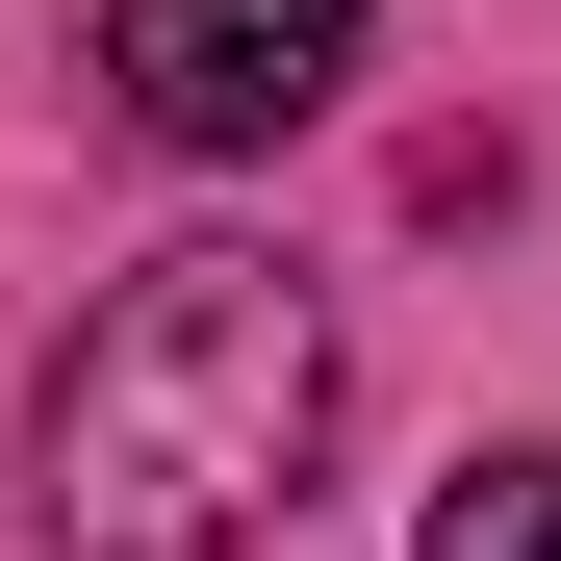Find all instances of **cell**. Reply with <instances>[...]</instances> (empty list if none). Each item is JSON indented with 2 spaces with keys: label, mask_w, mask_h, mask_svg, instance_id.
<instances>
[{
  "label": "cell",
  "mask_w": 561,
  "mask_h": 561,
  "mask_svg": "<svg viewBox=\"0 0 561 561\" xmlns=\"http://www.w3.org/2000/svg\"><path fill=\"white\" fill-rule=\"evenodd\" d=\"M434 561H561V434L459 459V485H434Z\"/></svg>",
  "instance_id": "3957f363"
},
{
  "label": "cell",
  "mask_w": 561,
  "mask_h": 561,
  "mask_svg": "<svg viewBox=\"0 0 561 561\" xmlns=\"http://www.w3.org/2000/svg\"><path fill=\"white\" fill-rule=\"evenodd\" d=\"M307 459H332V307L255 230H179V255H128L51 332V383H26V536L51 561H230V536L307 511Z\"/></svg>",
  "instance_id": "6da1fadb"
},
{
  "label": "cell",
  "mask_w": 561,
  "mask_h": 561,
  "mask_svg": "<svg viewBox=\"0 0 561 561\" xmlns=\"http://www.w3.org/2000/svg\"><path fill=\"white\" fill-rule=\"evenodd\" d=\"M103 103L153 153H280L357 103V0H103Z\"/></svg>",
  "instance_id": "7a4b0ae2"
}]
</instances>
